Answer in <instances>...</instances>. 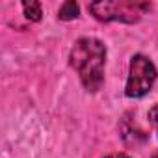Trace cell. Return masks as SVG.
Returning a JSON list of instances; mask_svg holds the SVG:
<instances>
[{
    "label": "cell",
    "instance_id": "cell-5",
    "mask_svg": "<svg viewBox=\"0 0 158 158\" xmlns=\"http://www.w3.org/2000/svg\"><path fill=\"white\" fill-rule=\"evenodd\" d=\"M78 15H80V8H78L76 2H63L61 8H60V11H58V17L61 21H73Z\"/></svg>",
    "mask_w": 158,
    "mask_h": 158
},
{
    "label": "cell",
    "instance_id": "cell-1",
    "mask_svg": "<svg viewBox=\"0 0 158 158\" xmlns=\"http://www.w3.org/2000/svg\"><path fill=\"white\" fill-rule=\"evenodd\" d=\"M69 63L78 73L82 86L95 93L104 84L106 47L95 37H80L69 52Z\"/></svg>",
    "mask_w": 158,
    "mask_h": 158
},
{
    "label": "cell",
    "instance_id": "cell-3",
    "mask_svg": "<svg viewBox=\"0 0 158 158\" xmlns=\"http://www.w3.org/2000/svg\"><path fill=\"white\" fill-rule=\"evenodd\" d=\"M156 76H158V73H156L154 63L143 54H134L130 58L125 95L128 99H139V97L147 95L156 82Z\"/></svg>",
    "mask_w": 158,
    "mask_h": 158
},
{
    "label": "cell",
    "instance_id": "cell-2",
    "mask_svg": "<svg viewBox=\"0 0 158 158\" xmlns=\"http://www.w3.org/2000/svg\"><path fill=\"white\" fill-rule=\"evenodd\" d=\"M151 10L145 2H132V0H102V2L89 4V11L95 19L110 23V21H121V23H138L141 15Z\"/></svg>",
    "mask_w": 158,
    "mask_h": 158
},
{
    "label": "cell",
    "instance_id": "cell-8",
    "mask_svg": "<svg viewBox=\"0 0 158 158\" xmlns=\"http://www.w3.org/2000/svg\"><path fill=\"white\" fill-rule=\"evenodd\" d=\"M152 158H158V152H156V154H154V156H152Z\"/></svg>",
    "mask_w": 158,
    "mask_h": 158
},
{
    "label": "cell",
    "instance_id": "cell-7",
    "mask_svg": "<svg viewBox=\"0 0 158 158\" xmlns=\"http://www.w3.org/2000/svg\"><path fill=\"white\" fill-rule=\"evenodd\" d=\"M115 158H130V156H128V154H117Z\"/></svg>",
    "mask_w": 158,
    "mask_h": 158
},
{
    "label": "cell",
    "instance_id": "cell-6",
    "mask_svg": "<svg viewBox=\"0 0 158 158\" xmlns=\"http://www.w3.org/2000/svg\"><path fill=\"white\" fill-rule=\"evenodd\" d=\"M147 117H149V121H151V125L154 127V130H156V134H158V104H154L151 110H149V114H147Z\"/></svg>",
    "mask_w": 158,
    "mask_h": 158
},
{
    "label": "cell",
    "instance_id": "cell-4",
    "mask_svg": "<svg viewBox=\"0 0 158 158\" xmlns=\"http://www.w3.org/2000/svg\"><path fill=\"white\" fill-rule=\"evenodd\" d=\"M23 11H24V17L28 21H34V23H39L41 21V4L35 2V0H30V2H23Z\"/></svg>",
    "mask_w": 158,
    "mask_h": 158
}]
</instances>
